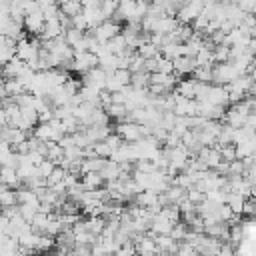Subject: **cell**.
I'll return each instance as SVG.
<instances>
[{"mask_svg":"<svg viewBox=\"0 0 256 256\" xmlns=\"http://www.w3.org/2000/svg\"><path fill=\"white\" fill-rule=\"evenodd\" d=\"M38 54H40V38H30V40L24 38L16 44V58L22 60L24 64L36 62Z\"/></svg>","mask_w":256,"mask_h":256,"instance_id":"1","label":"cell"},{"mask_svg":"<svg viewBox=\"0 0 256 256\" xmlns=\"http://www.w3.org/2000/svg\"><path fill=\"white\" fill-rule=\"evenodd\" d=\"M238 76H242L230 62L224 64H214L212 66V80L216 82V86H228L230 82H234Z\"/></svg>","mask_w":256,"mask_h":256,"instance_id":"2","label":"cell"},{"mask_svg":"<svg viewBox=\"0 0 256 256\" xmlns=\"http://www.w3.org/2000/svg\"><path fill=\"white\" fill-rule=\"evenodd\" d=\"M100 44H106L108 40H112L114 36H118L120 32H122V26L118 24V22H114V20H106V22H102L100 26H96V28H92V30H88Z\"/></svg>","mask_w":256,"mask_h":256,"instance_id":"3","label":"cell"},{"mask_svg":"<svg viewBox=\"0 0 256 256\" xmlns=\"http://www.w3.org/2000/svg\"><path fill=\"white\" fill-rule=\"evenodd\" d=\"M202 8H204V2H182V8L178 10L176 14V20L178 24H192L200 14H202Z\"/></svg>","mask_w":256,"mask_h":256,"instance_id":"4","label":"cell"},{"mask_svg":"<svg viewBox=\"0 0 256 256\" xmlns=\"http://www.w3.org/2000/svg\"><path fill=\"white\" fill-rule=\"evenodd\" d=\"M96 66H98L96 54H92V52H78V54H74V60H72V70L74 72H80L84 76L86 72H90Z\"/></svg>","mask_w":256,"mask_h":256,"instance_id":"5","label":"cell"},{"mask_svg":"<svg viewBox=\"0 0 256 256\" xmlns=\"http://www.w3.org/2000/svg\"><path fill=\"white\" fill-rule=\"evenodd\" d=\"M106 76H108V74H106L102 68H98V66H96V68H92L90 72H86V74L82 76V80H80V82H82V86L96 88V90H100V92H102V90H104V84H106Z\"/></svg>","mask_w":256,"mask_h":256,"instance_id":"6","label":"cell"},{"mask_svg":"<svg viewBox=\"0 0 256 256\" xmlns=\"http://www.w3.org/2000/svg\"><path fill=\"white\" fill-rule=\"evenodd\" d=\"M208 104L212 106H220V108H228L230 104V98H228V90L224 86H216V84H210V90H208V96L206 100Z\"/></svg>","mask_w":256,"mask_h":256,"instance_id":"7","label":"cell"},{"mask_svg":"<svg viewBox=\"0 0 256 256\" xmlns=\"http://www.w3.org/2000/svg\"><path fill=\"white\" fill-rule=\"evenodd\" d=\"M44 22L46 20H44V16L40 12H32V14L24 16V30L34 34V36H40L42 30H44Z\"/></svg>","mask_w":256,"mask_h":256,"instance_id":"8","label":"cell"},{"mask_svg":"<svg viewBox=\"0 0 256 256\" xmlns=\"http://www.w3.org/2000/svg\"><path fill=\"white\" fill-rule=\"evenodd\" d=\"M24 68H26V64L14 56L10 62L2 64V78H4V80H16V78L24 72Z\"/></svg>","mask_w":256,"mask_h":256,"instance_id":"9","label":"cell"},{"mask_svg":"<svg viewBox=\"0 0 256 256\" xmlns=\"http://www.w3.org/2000/svg\"><path fill=\"white\" fill-rule=\"evenodd\" d=\"M26 132H22L20 128H12V126H4V130H2V140L6 142V144H10L12 148H16L18 144H22V142H26Z\"/></svg>","mask_w":256,"mask_h":256,"instance_id":"10","label":"cell"},{"mask_svg":"<svg viewBox=\"0 0 256 256\" xmlns=\"http://www.w3.org/2000/svg\"><path fill=\"white\" fill-rule=\"evenodd\" d=\"M176 26H178V20L176 18H172V16H160L154 22L152 34H170Z\"/></svg>","mask_w":256,"mask_h":256,"instance_id":"11","label":"cell"},{"mask_svg":"<svg viewBox=\"0 0 256 256\" xmlns=\"http://www.w3.org/2000/svg\"><path fill=\"white\" fill-rule=\"evenodd\" d=\"M82 222H84L86 232H90L94 238H98V236L102 234L104 226H106V218H104V216H88V218L82 220Z\"/></svg>","mask_w":256,"mask_h":256,"instance_id":"12","label":"cell"},{"mask_svg":"<svg viewBox=\"0 0 256 256\" xmlns=\"http://www.w3.org/2000/svg\"><path fill=\"white\" fill-rule=\"evenodd\" d=\"M172 64H174V74H176V76H186V74H192V72H194V68H196L194 58H186V56L176 58Z\"/></svg>","mask_w":256,"mask_h":256,"instance_id":"13","label":"cell"},{"mask_svg":"<svg viewBox=\"0 0 256 256\" xmlns=\"http://www.w3.org/2000/svg\"><path fill=\"white\" fill-rule=\"evenodd\" d=\"M106 164V158H100V156H92V158H84L82 160V166H80V176L84 174H90V172H100Z\"/></svg>","mask_w":256,"mask_h":256,"instance_id":"14","label":"cell"},{"mask_svg":"<svg viewBox=\"0 0 256 256\" xmlns=\"http://www.w3.org/2000/svg\"><path fill=\"white\" fill-rule=\"evenodd\" d=\"M16 200H18V206H40V200H38L36 192L28 190L24 186L16 190Z\"/></svg>","mask_w":256,"mask_h":256,"instance_id":"15","label":"cell"},{"mask_svg":"<svg viewBox=\"0 0 256 256\" xmlns=\"http://www.w3.org/2000/svg\"><path fill=\"white\" fill-rule=\"evenodd\" d=\"M194 90H196V80L184 78V80H178L174 94H178L182 98H188V100H194Z\"/></svg>","mask_w":256,"mask_h":256,"instance_id":"16","label":"cell"},{"mask_svg":"<svg viewBox=\"0 0 256 256\" xmlns=\"http://www.w3.org/2000/svg\"><path fill=\"white\" fill-rule=\"evenodd\" d=\"M100 176H102V180H106V182H114V180H120V176H122L120 164H116V162H112V160H106L104 168L100 170Z\"/></svg>","mask_w":256,"mask_h":256,"instance_id":"17","label":"cell"},{"mask_svg":"<svg viewBox=\"0 0 256 256\" xmlns=\"http://www.w3.org/2000/svg\"><path fill=\"white\" fill-rule=\"evenodd\" d=\"M12 206H18L16 190H12V188H8V186H2V184H0V210L12 208Z\"/></svg>","mask_w":256,"mask_h":256,"instance_id":"18","label":"cell"},{"mask_svg":"<svg viewBox=\"0 0 256 256\" xmlns=\"http://www.w3.org/2000/svg\"><path fill=\"white\" fill-rule=\"evenodd\" d=\"M80 182H82V186H84V190H86V192L100 190V188H102V184H104V180H102L100 172H90V174H84Z\"/></svg>","mask_w":256,"mask_h":256,"instance_id":"19","label":"cell"},{"mask_svg":"<svg viewBox=\"0 0 256 256\" xmlns=\"http://www.w3.org/2000/svg\"><path fill=\"white\" fill-rule=\"evenodd\" d=\"M106 50H108L110 54H114V56H120V54H124V52L128 50V44H126V38H124L122 34H118V36H114L112 40H108V42H106Z\"/></svg>","mask_w":256,"mask_h":256,"instance_id":"20","label":"cell"},{"mask_svg":"<svg viewBox=\"0 0 256 256\" xmlns=\"http://www.w3.org/2000/svg\"><path fill=\"white\" fill-rule=\"evenodd\" d=\"M60 8V14L66 16V18H74L76 14L82 12V2H76V0H64L58 4Z\"/></svg>","mask_w":256,"mask_h":256,"instance_id":"21","label":"cell"},{"mask_svg":"<svg viewBox=\"0 0 256 256\" xmlns=\"http://www.w3.org/2000/svg\"><path fill=\"white\" fill-rule=\"evenodd\" d=\"M244 202H246V198L240 196V194L228 192V196H226V206L232 210L234 216H240V214H242V210H244Z\"/></svg>","mask_w":256,"mask_h":256,"instance_id":"22","label":"cell"},{"mask_svg":"<svg viewBox=\"0 0 256 256\" xmlns=\"http://www.w3.org/2000/svg\"><path fill=\"white\" fill-rule=\"evenodd\" d=\"M104 112L108 114L110 120H118V124L120 122H126V116H128V110H126L124 104H110Z\"/></svg>","mask_w":256,"mask_h":256,"instance_id":"23","label":"cell"},{"mask_svg":"<svg viewBox=\"0 0 256 256\" xmlns=\"http://www.w3.org/2000/svg\"><path fill=\"white\" fill-rule=\"evenodd\" d=\"M160 54L166 58V60H170V62H174L176 58H180L182 56V44H166L162 50H160Z\"/></svg>","mask_w":256,"mask_h":256,"instance_id":"24","label":"cell"},{"mask_svg":"<svg viewBox=\"0 0 256 256\" xmlns=\"http://www.w3.org/2000/svg\"><path fill=\"white\" fill-rule=\"evenodd\" d=\"M136 54H138V56H142L144 60H152V58H156L160 52H158V48H156L154 44L144 42V44H140V46L136 48Z\"/></svg>","mask_w":256,"mask_h":256,"instance_id":"25","label":"cell"},{"mask_svg":"<svg viewBox=\"0 0 256 256\" xmlns=\"http://www.w3.org/2000/svg\"><path fill=\"white\" fill-rule=\"evenodd\" d=\"M192 80H196V82H204V84H210L212 82V68H200V66H196L194 68V72H192Z\"/></svg>","mask_w":256,"mask_h":256,"instance_id":"26","label":"cell"},{"mask_svg":"<svg viewBox=\"0 0 256 256\" xmlns=\"http://www.w3.org/2000/svg\"><path fill=\"white\" fill-rule=\"evenodd\" d=\"M64 176H66V172H64V170H62L60 166H56V168L52 170V174H50V176L46 178V186H48V188H52L54 184L62 182V180H64Z\"/></svg>","mask_w":256,"mask_h":256,"instance_id":"27","label":"cell"},{"mask_svg":"<svg viewBox=\"0 0 256 256\" xmlns=\"http://www.w3.org/2000/svg\"><path fill=\"white\" fill-rule=\"evenodd\" d=\"M54 168H56V164H54V162H50V160H46V158H44V160H42V162H40V164L36 166L38 174H40V176H42L44 180H46V178H48V176L52 174V170H54Z\"/></svg>","mask_w":256,"mask_h":256,"instance_id":"28","label":"cell"},{"mask_svg":"<svg viewBox=\"0 0 256 256\" xmlns=\"http://www.w3.org/2000/svg\"><path fill=\"white\" fill-rule=\"evenodd\" d=\"M68 256H92V246H86V244H76Z\"/></svg>","mask_w":256,"mask_h":256,"instance_id":"29","label":"cell"},{"mask_svg":"<svg viewBox=\"0 0 256 256\" xmlns=\"http://www.w3.org/2000/svg\"><path fill=\"white\" fill-rule=\"evenodd\" d=\"M186 198H188V200H190V202L196 206V204H200V202L204 200V194H202V192H198L194 186H190V188L186 190Z\"/></svg>","mask_w":256,"mask_h":256,"instance_id":"30","label":"cell"},{"mask_svg":"<svg viewBox=\"0 0 256 256\" xmlns=\"http://www.w3.org/2000/svg\"><path fill=\"white\" fill-rule=\"evenodd\" d=\"M172 256H198V252H196L192 246H188V244L180 242V244H178V250H176Z\"/></svg>","mask_w":256,"mask_h":256,"instance_id":"31","label":"cell"},{"mask_svg":"<svg viewBox=\"0 0 256 256\" xmlns=\"http://www.w3.org/2000/svg\"><path fill=\"white\" fill-rule=\"evenodd\" d=\"M242 214H246V216H250V218L256 216V200H254V198H248V200L244 202V210H242Z\"/></svg>","mask_w":256,"mask_h":256,"instance_id":"32","label":"cell"},{"mask_svg":"<svg viewBox=\"0 0 256 256\" xmlns=\"http://www.w3.org/2000/svg\"><path fill=\"white\" fill-rule=\"evenodd\" d=\"M248 76L256 82V60H252V64H250V68H248Z\"/></svg>","mask_w":256,"mask_h":256,"instance_id":"33","label":"cell"},{"mask_svg":"<svg viewBox=\"0 0 256 256\" xmlns=\"http://www.w3.org/2000/svg\"><path fill=\"white\" fill-rule=\"evenodd\" d=\"M158 256H168V254H158Z\"/></svg>","mask_w":256,"mask_h":256,"instance_id":"34","label":"cell"},{"mask_svg":"<svg viewBox=\"0 0 256 256\" xmlns=\"http://www.w3.org/2000/svg\"><path fill=\"white\" fill-rule=\"evenodd\" d=\"M254 222H256V216H254Z\"/></svg>","mask_w":256,"mask_h":256,"instance_id":"35","label":"cell"}]
</instances>
